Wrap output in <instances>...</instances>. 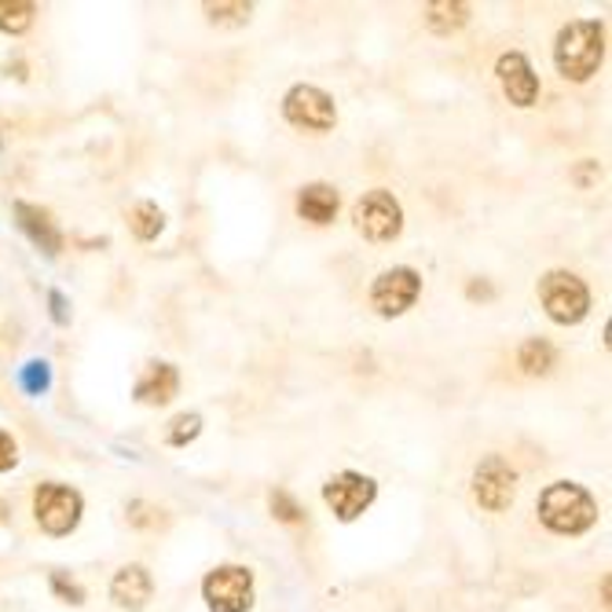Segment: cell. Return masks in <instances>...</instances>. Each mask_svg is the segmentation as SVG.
<instances>
[{
  "label": "cell",
  "instance_id": "cell-1",
  "mask_svg": "<svg viewBox=\"0 0 612 612\" xmlns=\"http://www.w3.org/2000/svg\"><path fill=\"white\" fill-rule=\"evenodd\" d=\"M605 59V30L594 19H576L557 33L554 45V62L569 81H586L594 78L598 67Z\"/></svg>",
  "mask_w": 612,
  "mask_h": 612
},
{
  "label": "cell",
  "instance_id": "cell-2",
  "mask_svg": "<svg viewBox=\"0 0 612 612\" xmlns=\"http://www.w3.org/2000/svg\"><path fill=\"white\" fill-rule=\"evenodd\" d=\"M540 521L551 532L561 535H580L598 521V503L594 495L580 488L572 481H557L540 495Z\"/></svg>",
  "mask_w": 612,
  "mask_h": 612
},
{
  "label": "cell",
  "instance_id": "cell-3",
  "mask_svg": "<svg viewBox=\"0 0 612 612\" xmlns=\"http://www.w3.org/2000/svg\"><path fill=\"white\" fill-rule=\"evenodd\" d=\"M540 302L554 323L572 327V323H580L586 316V308H591V290H586L583 279L572 276V272H546L540 279Z\"/></svg>",
  "mask_w": 612,
  "mask_h": 612
},
{
  "label": "cell",
  "instance_id": "cell-4",
  "mask_svg": "<svg viewBox=\"0 0 612 612\" xmlns=\"http://www.w3.org/2000/svg\"><path fill=\"white\" fill-rule=\"evenodd\" d=\"M209 612H246L254 605V572L243 565L214 569L203 583Z\"/></svg>",
  "mask_w": 612,
  "mask_h": 612
},
{
  "label": "cell",
  "instance_id": "cell-5",
  "mask_svg": "<svg viewBox=\"0 0 612 612\" xmlns=\"http://www.w3.org/2000/svg\"><path fill=\"white\" fill-rule=\"evenodd\" d=\"M33 514L48 535H67L81 521V495L67 484H41L33 495Z\"/></svg>",
  "mask_w": 612,
  "mask_h": 612
},
{
  "label": "cell",
  "instance_id": "cell-6",
  "mask_svg": "<svg viewBox=\"0 0 612 612\" xmlns=\"http://www.w3.org/2000/svg\"><path fill=\"white\" fill-rule=\"evenodd\" d=\"M283 115L290 125H297V129L327 132L337 121V107L327 92L316 89V85H294L283 99Z\"/></svg>",
  "mask_w": 612,
  "mask_h": 612
},
{
  "label": "cell",
  "instance_id": "cell-7",
  "mask_svg": "<svg viewBox=\"0 0 612 612\" xmlns=\"http://www.w3.org/2000/svg\"><path fill=\"white\" fill-rule=\"evenodd\" d=\"M356 228L364 231L371 243H393L399 228H404V209L389 191H367L356 203Z\"/></svg>",
  "mask_w": 612,
  "mask_h": 612
},
{
  "label": "cell",
  "instance_id": "cell-8",
  "mask_svg": "<svg viewBox=\"0 0 612 612\" xmlns=\"http://www.w3.org/2000/svg\"><path fill=\"white\" fill-rule=\"evenodd\" d=\"M418 290H422V276H418L415 268H389V272H382V276L374 279V286H371V305L385 319L404 316V312L415 305Z\"/></svg>",
  "mask_w": 612,
  "mask_h": 612
},
{
  "label": "cell",
  "instance_id": "cell-9",
  "mask_svg": "<svg viewBox=\"0 0 612 612\" xmlns=\"http://www.w3.org/2000/svg\"><path fill=\"white\" fill-rule=\"evenodd\" d=\"M374 495H378V484L353 470L334 473V477L323 484V499H327V506L342 521H356L374 503Z\"/></svg>",
  "mask_w": 612,
  "mask_h": 612
},
{
  "label": "cell",
  "instance_id": "cell-10",
  "mask_svg": "<svg viewBox=\"0 0 612 612\" xmlns=\"http://www.w3.org/2000/svg\"><path fill=\"white\" fill-rule=\"evenodd\" d=\"M473 495L484 510L492 514H503V510L514 503L517 495V473L506 466L503 455H488L473 473Z\"/></svg>",
  "mask_w": 612,
  "mask_h": 612
},
{
  "label": "cell",
  "instance_id": "cell-11",
  "mask_svg": "<svg viewBox=\"0 0 612 612\" xmlns=\"http://www.w3.org/2000/svg\"><path fill=\"white\" fill-rule=\"evenodd\" d=\"M499 81H503V92L510 96V103L517 107H532L535 99H540V78L532 73L529 59H524L521 52H506L499 56Z\"/></svg>",
  "mask_w": 612,
  "mask_h": 612
},
{
  "label": "cell",
  "instance_id": "cell-12",
  "mask_svg": "<svg viewBox=\"0 0 612 612\" xmlns=\"http://www.w3.org/2000/svg\"><path fill=\"white\" fill-rule=\"evenodd\" d=\"M16 217H19V228L30 235V243L37 249H45L48 257H56L62 249V235L56 228V220L48 217V209H37L30 203H16Z\"/></svg>",
  "mask_w": 612,
  "mask_h": 612
},
{
  "label": "cell",
  "instance_id": "cell-13",
  "mask_svg": "<svg viewBox=\"0 0 612 612\" xmlns=\"http://www.w3.org/2000/svg\"><path fill=\"white\" fill-rule=\"evenodd\" d=\"M151 591H155V583H151V576H147L144 565H125L115 576V583H110V598L129 612H140L147 602H151Z\"/></svg>",
  "mask_w": 612,
  "mask_h": 612
},
{
  "label": "cell",
  "instance_id": "cell-14",
  "mask_svg": "<svg viewBox=\"0 0 612 612\" xmlns=\"http://www.w3.org/2000/svg\"><path fill=\"white\" fill-rule=\"evenodd\" d=\"M180 389V374L172 364H147V371L140 374V382H136V399L140 404H169L172 396Z\"/></svg>",
  "mask_w": 612,
  "mask_h": 612
},
{
  "label": "cell",
  "instance_id": "cell-15",
  "mask_svg": "<svg viewBox=\"0 0 612 612\" xmlns=\"http://www.w3.org/2000/svg\"><path fill=\"white\" fill-rule=\"evenodd\" d=\"M297 214L312 224H330L337 214V191L330 184H308L297 195Z\"/></svg>",
  "mask_w": 612,
  "mask_h": 612
},
{
  "label": "cell",
  "instance_id": "cell-16",
  "mask_svg": "<svg viewBox=\"0 0 612 612\" xmlns=\"http://www.w3.org/2000/svg\"><path fill=\"white\" fill-rule=\"evenodd\" d=\"M470 19V4H458V0H441V4H426V27L433 33H452L458 27H466Z\"/></svg>",
  "mask_w": 612,
  "mask_h": 612
},
{
  "label": "cell",
  "instance_id": "cell-17",
  "mask_svg": "<svg viewBox=\"0 0 612 612\" xmlns=\"http://www.w3.org/2000/svg\"><path fill=\"white\" fill-rule=\"evenodd\" d=\"M129 228H132L136 239L151 243V239H158V231L166 228V214H161V209H158L155 203H140V206H132Z\"/></svg>",
  "mask_w": 612,
  "mask_h": 612
},
{
  "label": "cell",
  "instance_id": "cell-18",
  "mask_svg": "<svg viewBox=\"0 0 612 612\" xmlns=\"http://www.w3.org/2000/svg\"><path fill=\"white\" fill-rule=\"evenodd\" d=\"M517 364L524 374H546L554 367V348L540 342V337H532V342H524L521 345V353H517Z\"/></svg>",
  "mask_w": 612,
  "mask_h": 612
},
{
  "label": "cell",
  "instance_id": "cell-19",
  "mask_svg": "<svg viewBox=\"0 0 612 612\" xmlns=\"http://www.w3.org/2000/svg\"><path fill=\"white\" fill-rule=\"evenodd\" d=\"M37 8L30 0H0V30L4 33H22L30 30Z\"/></svg>",
  "mask_w": 612,
  "mask_h": 612
},
{
  "label": "cell",
  "instance_id": "cell-20",
  "mask_svg": "<svg viewBox=\"0 0 612 612\" xmlns=\"http://www.w3.org/2000/svg\"><path fill=\"white\" fill-rule=\"evenodd\" d=\"M203 433V418L195 415H177L169 422V430H166V444H172V447H184L187 441H195V436Z\"/></svg>",
  "mask_w": 612,
  "mask_h": 612
},
{
  "label": "cell",
  "instance_id": "cell-21",
  "mask_svg": "<svg viewBox=\"0 0 612 612\" xmlns=\"http://www.w3.org/2000/svg\"><path fill=\"white\" fill-rule=\"evenodd\" d=\"M206 11L214 22H246L254 8L249 4H206Z\"/></svg>",
  "mask_w": 612,
  "mask_h": 612
},
{
  "label": "cell",
  "instance_id": "cell-22",
  "mask_svg": "<svg viewBox=\"0 0 612 612\" xmlns=\"http://www.w3.org/2000/svg\"><path fill=\"white\" fill-rule=\"evenodd\" d=\"M272 510H276V517L286 521V524H297L302 521V510H297V503L286 492H272Z\"/></svg>",
  "mask_w": 612,
  "mask_h": 612
},
{
  "label": "cell",
  "instance_id": "cell-23",
  "mask_svg": "<svg viewBox=\"0 0 612 612\" xmlns=\"http://www.w3.org/2000/svg\"><path fill=\"white\" fill-rule=\"evenodd\" d=\"M22 385H27V393L48 389V364H27V371H22Z\"/></svg>",
  "mask_w": 612,
  "mask_h": 612
},
{
  "label": "cell",
  "instance_id": "cell-24",
  "mask_svg": "<svg viewBox=\"0 0 612 612\" xmlns=\"http://www.w3.org/2000/svg\"><path fill=\"white\" fill-rule=\"evenodd\" d=\"M16 462H19V447H16V441H11L8 433H0V473L11 470Z\"/></svg>",
  "mask_w": 612,
  "mask_h": 612
},
{
  "label": "cell",
  "instance_id": "cell-25",
  "mask_svg": "<svg viewBox=\"0 0 612 612\" xmlns=\"http://www.w3.org/2000/svg\"><path fill=\"white\" fill-rule=\"evenodd\" d=\"M52 583H56V591H62V594H70V598H73V605H81V598H85V594H81V586H73V583L67 586V580H62L59 572L52 576Z\"/></svg>",
  "mask_w": 612,
  "mask_h": 612
},
{
  "label": "cell",
  "instance_id": "cell-26",
  "mask_svg": "<svg viewBox=\"0 0 612 612\" xmlns=\"http://www.w3.org/2000/svg\"><path fill=\"white\" fill-rule=\"evenodd\" d=\"M52 305H56V319L67 323V312H62V297H59V294H52Z\"/></svg>",
  "mask_w": 612,
  "mask_h": 612
}]
</instances>
